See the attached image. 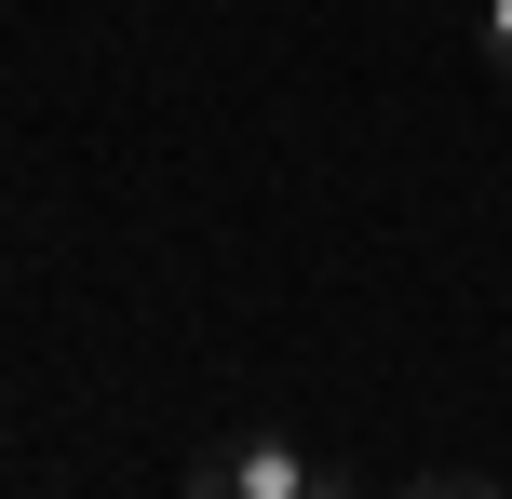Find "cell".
Here are the masks:
<instances>
[{"instance_id": "6da1fadb", "label": "cell", "mask_w": 512, "mask_h": 499, "mask_svg": "<svg viewBox=\"0 0 512 499\" xmlns=\"http://www.w3.org/2000/svg\"><path fill=\"white\" fill-rule=\"evenodd\" d=\"M337 459L283 446V432H230V446H189V499H324Z\"/></svg>"}, {"instance_id": "7a4b0ae2", "label": "cell", "mask_w": 512, "mask_h": 499, "mask_svg": "<svg viewBox=\"0 0 512 499\" xmlns=\"http://www.w3.org/2000/svg\"><path fill=\"white\" fill-rule=\"evenodd\" d=\"M486 68L512 81V0H486Z\"/></svg>"}]
</instances>
